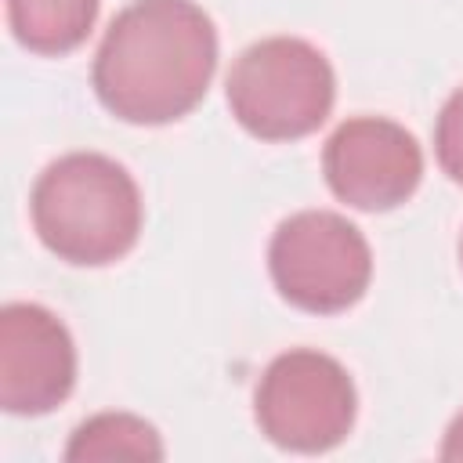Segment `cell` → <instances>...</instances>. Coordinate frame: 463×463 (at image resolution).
I'll return each mask as SVG.
<instances>
[{
  "instance_id": "10",
  "label": "cell",
  "mask_w": 463,
  "mask_h": 463,
  "mask_svg": "<svg viewBox=\"0 0 463 463\" xmlns=\"http://www.w3.org/2000/svg\"><path fill=\"white\" fill-rule=\"evenodd\" d=\"M434 152L441 170L463 184V87L441 105L438 112V127H434Z\"/></svg>"
},
{
  "instance_id": "8",
  "label": "cell",
  "mask_w": 463,
  "mask_h": 463,
  "mask_svg": "<svg viewBox=\"0 0 463 463\" xmlns=\"http://www.w3.org/2000/svg\"><path fill=\"white\" fill-rule=\"evenodd\" d=\"M98 18V0H7V22L22 47L65 54L80 47Z\"/></svg>"
},
{
  "instance_id": "3",
  "label": "cell",
  "mask_w": 463,
  "mask_h": 463,
  "mask_svg": "<svg viewBox=\"0 0 463 463\" xmlns=\"http://www.w3.org/2000/svg\"><path fill=\"white\" fill-rule=\"evenodd\" d=\"M333 98V65L300 36L260 40L228 72V109L260 141L307 137L326 123Z\"/></svg>"
},
{
  "instance_id": "6",
  "label": "cell",
  "mask_w": 463,
  "mask_h": 463,
  "mask_svg": "<svg viewBox=\"0 0 463 463\" xmlns=\"http://www.w3.org/2000/svg\"><path fill=\"white\" fill-rule=\"evenodd\" d=\"M322 170L340 203L376 213L402 206L416 192L423 177V152L394 119L354 116L326 141Z\"/></svg>"
},
{
  "instance_id": "5",
  "label": "cell",
  "mask_w": 463,
  "mask_h": 463,
  "mask_svg": "<svg viewBox=\"0 0 463 463\" xmlns=\"http://www.w3.org/2000/svg\"><path fill=\"white\" fill-rule=\"evenodd\" d=\"M354 383L347 369L311 347L279 354L253 398L260 434L279 449L293 452H326L340 445L354 423Z\"/></svg>"
},
{
  "instance_id": "7",
  "label": "cell",
  "mask_w": 463,
  "mask_h": 463,
  "mask_svg": "<svg viewBox=\"0 0 463 463\" xmlns=\"http://www.w3.org/2000/svg\"><path fill=\"white\" fill-rule=\"evenodd\" d=\"M76 383V347L69 329L40 304L0 311V405L14 416H43Z\"/></svg>"
},
{
  "instance_id": "4",
  "label": "cell",
  "mask_w": 463,
  "mask_h": 463,
  "mask_svg": "<svg viewBox=\"0 0 463 463\" xmlns=\"http://www.w3.org/2000/svg\"><path fill=\"white\" fill-rule=\"evenodd\" d=\"M275 289L300 311L336 315L358 304L373 279L365 235L333 210H300L286 217L268 246Z\"/></svg>"
},
{
  "instance_id": "9",
  "label": "cell",
  "mask_w": 463,
  "mask_h": 463,
  "mask_svg": "<svg viewBox=\"0 0 463 463\" xmlns=\"http://www.w3.org/2000/svg\"><path fill=\"white\" fill-rule=\"evenodd\" d=\"M69 463H109V459H163V441L152 423L130 412H98L80 423L65 449Z\"/></svg>"
},
{
  "instance_id": "12",
  "label": "cell",
  "mask_w": 463,
  "mask_h": 463,
  "mask_svg": "<svg viewBox=\"0 0 463 463\" xmlns=\"http://www.w3.org/2000/svg\"><path fill=\"white\" fill-rule=\"evenodd\" d=\"M459 260H463V242H459Z\"/></svg>"
},
{
  "instance_id": "2",
  "label": "cell",
  "mask_w": 463,
  "mask_h": 463,
  "mask_svg": "<svg viewBox=\"0 0 463 463\" xmlns=\"http://www.w3.org/2000/svg\"><path fill=\"white\" fill-rule=\"evenodd\" d=\"M33 228L69 264H112L141 235V192L109 156L69 152L33 184Z\"/></svg>"
},
{
  "instance_id": "1",
  "label": "cell",
  "mask_w": 463,
  "mask_h": 463,
  "mask_svg": "<svg viewBox=\"0 0 463 463\" xmlns=\"http://www.w3.org/2000/svg\"><path fill=\"white\" fill-rule=\"evenodd\" d=\"M217 69V33L192 0L127 4L94 54V90L127 123H174L188 116Z\"/></svg>"
},
{
  "instance_id": "11",
  "label": "cell",
  "mask_w": 463,
  "mask_h": 463,
  "mask_svg": "<svg viewBox=\"0 0 463 463\" xmlns=\"http://www.w3.org/2000/svg\"><path fill=\"white\" fill-rule=\"evenodd\" d=\"M441 459H463V412L449 423L445 441H441Z\"/></svg>"
}]
</instances>
